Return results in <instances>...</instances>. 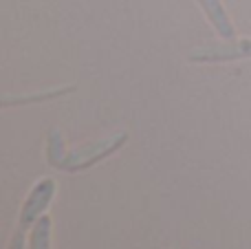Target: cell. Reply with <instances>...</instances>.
Here are the masks:
<instances>
[{
	"label": "cell",
	"mask_w": 251,
	"mask_h": 249,
	"mask_svg": "<svg viewBox=\"0 0 251 249\" xmlns=\"http://www.w3.org/2000/svg\"><path fill=\"white\" fill-rule=\"evenodd\" d=\"M75 91V86H62V88H49V91L42 93H31V95H20V97H4L2 104L11 106V104H31V101H44V100H55V97H62L66 93Z\"/></svg>",
	"instance_id": "5b68a950"
},
{
	"label": "cell",
	"mask_w": 251,
	"mask_h": 249,
	"mask_svg": "<svg viewBox=\"0 0 251 249\" xmlns=\"http://www.w3.org/2000/svg\"><path fill=\"white\" fill-rule=\"evenodd\" d=\"M196 2L201 4V9L205 11V16H207V20L212 22V26L216 29L218 35H223V38H234V25H231L229 16H227L225 7L221 4V0H196Z\"/></svg>",
	"instance_id": "3957f363"
},
{
	"label": "cell",
	"mask_w": 251,
	"mask_h": 249,
	"mask_svg": "<svg viewBox=\"0 0 251 249\" xmlns=\"http://www.w3.org/2000/svg\"><path fill=\"white\" fill-rule=\"evenodd\" d=\"M29 227H31V225L18 221V229L13 232V238H11V243H9V249H26L25 238H26V229H29Z\"/></svg>",
	"instance_id": "52a82bcc"
},
{
	"label": "cell",
	"mask_w": 251,
	"mask_h": 249,
	"mask_svg": "<svg viewBox=\"0 0 251 249\" xmlns=\"http://www.w3.org/2000/svg\"><path fill=\"white\" fill-rule=\"evenodd\" d=\"M126 139H128V132H117V135L106 137V139L91 141V144L82 146V148L66 150L62 161L57 163V170H64V172L86 170V168L100 163L101 159H106L113 152H117V150L126 144Z\"/></svg>",
	"instance_id": "6da1fadb"
},
{
	"label": "cell",
	"mask_w": 251,
	"mask_h": 249,
	"mask_svg": "<svg viewBox=\"0 0 251 249\" xmlns=\"http://www.w3.org/2000/svg\"><path fill=\"white\" fill-rule=\"evenodd\" d=\"M51 227H53V221L49 216H40L38 223L31 229L29 247L26 249H51Z\"/></svg>",
	"instance_id": "277c9868"
},
{
	"label": "cell",
	"mask_w": 251,
	"mask_h": 249,
	"mask_svg": "<svg viewBox=\"0 0 251 249\" xmlns=\"http://www.w3.org/2000/svg\"><path fill=\"white\" fill-rule=\"evenodd\" d=\"M64 152H66V144H64V139H62V135L57 130H51L49 137H47V159H49V163H51L53 168H57V163L62 161Z\"/></svg>",
	"instance_id": "8992f818"
},
{
	"label": "cell",
	"mask_w": 251,
	"mask_h": 249,
	"mask_svg": "<svg viewBox=\"0 0 251 249\" xmlns=\"http://www.w3.org/2000/svg\"><path fill=\"white\" fill-rule=\"evenodd\" d=\"M251 57V40H236L229 44H212L192 51V62H231Z\"/></svg>",
	"instance_id": "7a4b0ae2"
}]
</instances>
